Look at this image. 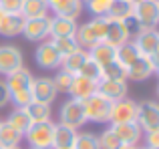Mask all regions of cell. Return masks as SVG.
Returning a JSON list of instances; mask_svg holds the SVG:
<instances>
[{
    "mask_svg": "<svg viewBox=\"0 0 159 149\" xmlns=\"http://www.w3.org/2000/svg\"><path fill=\"white\" fill-rule=\"evenodd\" d=\"M32 73L28 71L26 67H20L16 71H12L10 74H6V85L8 95H10V103L14 107H26L28 103L32 101V93H30V87H32Z\"/></svg>",
    "mask_w": 159,
    "mask_h": 149,
    "instance_id": "obj_1",
    "label": "cell"
},
{
    "mask_svg": "<svg viewBox=\"0 0 159 149\" xmlns=\"http://www.w3.org/2000/svg\"><path fill=\"white\" fill-rule=\"evenodd\" d=\"M105 30H107V16H93L89 22L77 26L75 32V40L81 48L89 51L91 47H95L97 43L105 40Z\"/></svg>",
    "mask_w": 159,
    "mask_h": 149,
    "instance_id": "obj_2",
    "label": "cell"
},
{
    "mask_svg": "<svg viewBox=\"0 0 159 149\" xmlns=\"http://www.w3.org/2000/svg\"><path fill=\"white\" fill-rule=\"evenodd\" d=\"M52 133H54V123L48 119V121L32 123L28 131L22 135V139L32 149H52Z\"/></svg>",
    "mask_w": 159,
    "mask_h": 149,
    "instance_id": "obj_3",
    "label": "cell"
},
{
    "mask_svg": "<svg viewBox=\"0 0 159 149\" xmlns=\"http://www.w3.org/2000/svg\"><path fill=\"white\" fill-rule=\"evenodd\" d=\"M83 103H85L87 123H109V115H111L113 101H109V99L103 97L101 93H93Z\"/></svg>",
    "mask_w": 159,
    "mask_h": 149,
    "instance_id": "obj_4",
    "label": "cell"
},
{
    "mask_svg": "<svg viewBox=\"0 0 159 149\" xmlns=\"http://www.w3.org/2000/svg\"><path fill=\"white\" fill-rule=\"evenodd\" d=\"M137 125L141 131L151 133V131H159V101H141L137 103Z\"/></svg>",
    "mask_w": 159,
    "mask_h": 149,
    "instance_id": "obj_5",
    "label": "cell"
},
{
    "mask_svg": "<svg viewBox=\"0 0 159 149\" xmlns=\"http://www.w3.org/2000/svg\"><path fill=\"white\" fill-rule=\"evenodd\" d=\"M61 123L73 127V129H81L83 125L87 123V115H85V103L81 99H73L70 97L69 101L62 103L61 107Z\"/></svg>",
    "mask_w": 159,
    "mask_h": 149,
    "instance_id": "obj_6",
    "label": "cell"
},
{
    "mask_svg": "<svg viewBox=\"0 0 159 149\" xmlns=\"http://www.w3.org/2000/svg\"><path fill=\"white\" fill-rule=\"evenodd\" d=\"M133 18L141 28H157L159 24V4L157 0H139L133 8Z\"/></svg>",
    "mask_w": 159,
    "mask_h": 149,
    "instance_id": "obj_7",
    "label": "cell"
},
{
    "mask_svg": "<svg viewBox=\"0 0 159 149\" xmlns=\"http://www.w3.org/2000/svg\"><path fill=\"white\" fill-rule=\"evenodd\" d=\"M133 121H137V101H133V99H129V97L113 101L111 115H109V125L133 123Z\"/></svg>",
    "mask_w": 159,
    "mask_h": 149,
    "instance_id": "obj_8",
    "label": "cell"
},
{
    "mask_svg": "<svg viewBox=\"0 0 159 149\" xmlns=\"http://www.w3.org/2000/svg\"><path fill=\"white\" fill-rule=\"evenodd\" d=\"M20 67H24L22 51L14 44H0V74H10Z\"/></svg>",
    "mask_w": 159,
    "mask_h": 149,
    "instance_id": "obj_9",
    "label": "cell"
},
{
    "mask_svg": "<svg viewBox=\"0 0 159 149\" xmlns=\"http://www.w3.org/2000/svg\"><path fill=\"white\" fill-rule=\"evenodd\" d=\"M34 59H36V65L40 69H44V71H58L61 69V61H62L51 40H44V43H40L36 47Z\"/></svg>",
    "mask_w": 159,
    "mask_h": 149,
    "instance_id": "obj_10",
    "label": "cell"
},
{
    "mask_svg": "<svg viewBox=\"0 0 159 149\" xmlns=\"http://www.w3.org/2000/svg\"><path fill=\"white\" fill-rule=\"evenodd\" d=\"M30 93H32V101L52 105L57 95H58V91H57V87H54L51 77H36V79H32Z\"/></svg>",
    "mask_w": 159,
    "mask_h": 149,
    "instance_id": "obj_11",
    "label": "cell"
},
{
    "mask_svg": "<svg viewBox=\"0 0 159 149\" xmlns=\"http://www.w3.org/2000/svg\"><path fill=\"white\" fill-rule=\"evenodd\" d=\"M48 22H51V16L26 18L22 28V36L28 43H43L44 38H48Z\"/></svg>",
    "mask_w": 159,
    "mask_h": 149,
    "instance_id": "obj_12",
    "label": "cell"
},
{
    "mask_svg": "<svg viewBox=\"0 0 159 149\" xmlns=\"http://www.w3.org/2000/svg\"><path fill=\"white\" fill-rule=\"evenodd\" d=\"M153 74H155V63H153V56L141 55L139 59L133 61V63L127 67V79H129V81H135V83L147 81V79L153 77Z\"/></svg>",
    "mask_w": 159,
    "mask_h": 149,
    "instance_id": "obj_13",
    "label": "cell"
},
{
    "mask_svg": "<svg viewBox=\"0 0 159 149\" xmlns=\"http://www.w3.org/2000/svg\"><path fill=\"white\" fill-rule=\"evenodd\" d=\"M131 40L137 44V48H139L141 55L155 56L157 44H159V30H157V28H141Z\"/></svg>",
    "mask_w": 159,
    "mask_h": 149,
    "instance_id": "obj_14",
    "label": "cell"
},
{
    "mask_svg": "<svg viewBox=\"0 0 159 149\" xmlns=\"http://www.w3.org/2000/svg\"><path fill=\"white\" fill-rule=\"evenodd\" d=\"M24 18L20 12H4L0 16V36L4 38H14V36L22 34V28H24Z\"/></svg>",
    "mask_w": 159,
    "mask_h": 149,
    "instance_id": "obj_15",
    "label": "cell"
},
{
    "mask_svg": "<svg viewBox=\"0 0 159 149\" xmlns=\"http://www.w3.org/2000/svg\"><path fill=\"white\" fill-rule=\"evenodd\" d=\"M131 40V32L129 26L125 24V20H113L107 18V30H105V43L111 47H119V44Z\"/></svg>",
    "mask_w": 159,
    "mask_h": 149,
    "instance_id": "obj_16",
    "label": "cell"
},
{
    "mask_svg": "<svg viewBox=\"0 0 159 149\" xmlns=\"http://www.w3.org/2000/svg\"><path fill=\"white\" fill-rule=\"evenodd\" d=\"M77 32V20L65 18V16H51L48 22V38H66V36H75Z\"/></svg>",
    "mask_w": 159,
    "mask_h": 149,
    "instance_id": "obj_17",
    "label": "cell"
},
{
    "mask_svg": "<svg viewBox=\"0 0 159 149\" xmlns=\"http://www.w3.org/2000/svg\"><path fill=\"white\" fill-rule=\"evenodd\" d=\"M47 4L48 10H52V14L73 20H77L83 12V0H47Z\"/></svg>",
    "mask_w": 159,
    "mask_h": 149,
    "instance_id": "obj_18",
    "label": "cell"
},
{
    "mask_svg": "<svg viewBox=\"0 0 159 149\" xmlns=\"http://www.w3.org/2000/svg\"><path fill=\"white\" fill-rule=\"evenodd\" d=\"M111 129L117 133V137L125 143V147H137L139 141L143 139V131L141 127L137 125L135 121L133 123H119V125H111Z\"/></svg>",
    "mask_w": 159,
    "mask_h": 149,
    "instance_id": "obj_19",
    "label": "cell"
},
{
    "mask_svg": "<svg viewBox=\"0 0 159 149\" xmlns=\"http://www.w3.org/2000/svg\"><path fill=\"white\" fill-rule=\"evenodd\" d=\"M97 93L107 97L109 101H119L127 97V81H115V79H99Z\"/></svg>",
    "mask_w": 159,
    "mask_h": 149,
    "instance_id": "obj_20",
    "label": "cell"
},
{
    "mask_svg": "<svg viewBox=\"0 0 159 149\" xmlns=\"http://www.w3.org/2000/svg\"><path fill=\"white\" fill-rule=\"evenodd\" d=\"M79 131L65 123H54V133H52V149H73L77 141Z\"/></svg>",
    "mask_w": 159,
    "mask_h": 149,
    "instance_id": "obj_21",
    "label": "cell"
},
{
    "mask_svg": "<svg viewBox=\"0 0 159 149\" xmlns=\"http://www.w3.org/2000/svg\"><path fill=\"white\" fill-rule=\"evenodd\" d=\"M66 93H69L73 99H81V101H85V99H89L93 93H97V83L91 81V79L81 77V74H75L73 83H70V87H69Z\"/></svg>",
    "mask_w": 159,
    "mask_h": 149,
    "instance_id": "obj_22",
    "label": "cell"
},
{
    "mask_svg": "<svg viewBox=\"0 0 159 149\" xmlns=\"http://www.w3.org/2000/svg\"><path fill=\"white\" fill-rule=\"evenodd\" d=\"M87 55H89L97 65L105 67V65H109V63L115 61V47H111L109 43L103 40V43H97L95 47H91L89 51H87Z\"/></svg>",
    "mask_w": 159,
    "mask_h": 149,
    "instance_id": "obj_23",
    "label": "cell"
},
{
    "mask_svg": "<svg viewBox=\"0 0 159 149\" xmlns=\"http://www.w3.org/2000/svg\"><path fill=\"white\" fill-rule=\"evenodd\" d=\"M139 56H141V52H139V48H137V44L133 43V40H127V43L115 47V61H119L125 69H127L133 61H137Z\"/></svg>",
    "mask_w": 159,
    "mask_h": 149,
    "instance_id": "obj_24",
    "label": "cell"
},
{
    "mask_svg": "<svg viewBox=\"0 0 159 149\" xmlns=\"http://www.w3.org/2000/svg\"><path fill=\"white\" fill-rule=\"evenodd\" d=\"M6 123L12 127V129H16L18 133H26L28 131V127L32 125V121H30V117L26 115V111L22 109V107H14V109L10 111V115L6 117Z\"/></svg>",
    "mask_w": 159,
    "mask_h": 149,
    "instance_id": "obj_25",
    "label": "cell"
},
{
    "mask_svg": "<svg viewBox=\"0 0 159 149\" xmlns=\"http://www.w3.org/2000/svg\"><path fill=\"white\" fill-rule=\"evenodd\" d=\"M87 56H89V55H87L85 48H79V51L70 52L69 56H65V59L61 61V69L66 71V73H70V74H79L81 67L85 65V61H87Z\"/></svg>",
    "mask_w": 159,
    "mask_h": 149,
    "instance_id": "obj_26",
    "label": "cell"
},
{
    "mask_svg": "<svg viewBox=\"0 0 159 149\" xmlns=\"http://www.w3.org/2000/svg\"><path fill=\"white\" fill-rule=\"evenodd\" d=\"M20 14H22L24 18H40V16H48V4H47V0H22Z\"/></svg>",
    "mask_w": 159,
    "mask_h": 149,
    "instance_id": "obj_27",
    "label": "cell"
},
{
    "mask_svg": "<svg viewBox=\"0 0 159 149\" xmlns=\"http://www.w3.org/2000/svg\"><path fill=\"white\" fill-rule=\"evenodd\" d=\"M26 115L30 117L32 123H40V121H48L51 119V105L47 103H39V101H30L24 107Z\"/></svg>",
    "mask_w": 159,
    "mask_h": 149,
    "instance_id": "obj_28",
    "label": "cell"
},
{
    "mask_svg": "<svg viewBox=\"0 0 159 149\" xmlns=\"http://www.w3.org/2000/svg\"><path fill=\"white\" fill-rule=\"evenodd\" d=\"M133 4L125 2V0H113L111 6H109V12H107V18H113V20H127L133 16Z\"/></svg>",
    "mask_w": 159,
    "mask_h": 149,
    "instance_id": "obj_29",
    "label": "cell"
},
{
    "mask_svg": "<svg viewBox=\"0 0 159 149\" xmlns=\"http://www.w3.org/2000/svg\"><path fill=\"white\" fill-rule=\"evenodd\" d=\"M22 141V133H18L16 129H12L6 121L0 123V147H16Z\"/></svg>",
    "mask_w": 159,
    "mask_h": 149,
    "instance_id": "obj_30",
    "label": "cell"
},
{
    "mask_svg": "<svg viewBox=\"0 0 159 149\" xmlns=\"http://www.w3.org/2000/svg\"><path fill=\"white\" fill-rule=\"evenodd\" d=\"M51 43H52V47L57 48V52L61 55V59H65V56H69L70 52H75V51H79V44H77V40H75V36H66V38H51Z\"/></svg>",
    "mask_w": 159,
    "mask_h": 149,
    "instance_id": "obj_31",
    "label": "cell"
},
{
    "mask_svg": "<svg viewBox=\"0 0 159 149\" xmlns=\"http://www.w3.org/2000/svg\"><path fill=\"white\" fill-rule=\"evenodd\" d=\"M99 145H101V149H125V143L117 137V133L111 129V125L99 135Z\"/></svg>",
    "mask_w": 159,
    "mask_h": 149,
    "instance_id": "obj_32",
    "label": "cell"
},
{
    "mask_svg": "<svg viewBox=\"0 0 159 149\" xmlns=\"http://www.w3.org/2000/svg\"><path fill=\"white\" fill-rule=\"evenodd\" d=\"M101 79H115V81H127V69L119 63V61H113L103 67V77Z\"/></svg>",
    "mask_w": 159,
    "mask_h": 149,
    "instance_id": "obj_33",
    "label": "cell"
},
{
    "mask_svg": "<svg viewBox=\"0 0 159 149\" xmlns=\"http://www.w3.org/2000/svg\"><path fill=\"white\" fill-rule=\"evenodd\" d=\"M79 74L85 77V79H91V81H95V83H99V79L103 77V67H101V65H97L91 56H87V61H85V65L81 67Z\"/></svg>",
    "mask_w": 159,
    "mask_h": 149,
    "instance_id": "obj_34",
    "label": "cell"
},
{
    "mask_svg": "<svg viewBox=\"0 0 159 149\" xmlns=\"http://www.w3.org/2000/svg\"><path fill=\"white\" fill-rule=\"evenodd\" d=\"M73 149H101V145H99V135L83 131V133L77 135V141H75Z\"/></svg>",
    "mask_w": 159,
    "mask_h": 149,
    "instance_id": "obj_35",
    "label": "cell"
},
{
    "mask_svg": "<svg viewBox=\"0 0 159 149\" xmlns=\"http://www.w3.org/2000/svg\"><path fill=\"white\" fill-rule=\"evenodd\" d=\"M111 2L113 0H87L83 4V8H87L91 12V16H107Z\"/></svg>",
    "mask_w": 159,
    "mask_h": 149,
    "instance_id": "obj_36",
    "label": "cell"
},
{
    "mask_svg": "<svg viewBox=\"0 0 159 149\" xmlns=\"http://www.w3.org/2000/svg\"><path fill=\"white\" fill-rule=\"evenodd\" d=\"M73 77H75V74H70V73L62 71V69H58L57 74L52 77V83H54V87H57L58 93H66V91H69L70 83H73Z\"/></svg>",
    "mask_w": 159,
    "mask_h": 149,
    "instance_id": "obj_37",
    "label": "cell"
},
{
    "mask_svg": "<svg viewBox=\"0 0 159 149\" xmlns=\"http://www.w3.org/2000/svg\"><path fill=\"white\" fill-rule=\"evenodd\" d=\"M0 8L2 12H20L22 0H0Z\"/></svg>",
    "mask_w": 159,
    "mask_h": 149,
    "instance_id": "obj_38",
    "label": "cell"
},
{
    "mask_svg": "<svg viewBox=\"0 0 159 149\" xmlns=\"http://www.w3.org/2000/svg\"><path fill=\"white\" fill-rule=\"evenodd\" d=\"M145 147L149 149H155L159 147V131H151V133H145Z\"/></svg>",
    "mask_w": 159,
    "mask_h": 149,
    "instance_id": "obj_39",
    "label": "cell"
},
{
    "mask_svg": "<svg viewBox=\"0 0 159 149\" xmlns=\"http://www.w3.org/2000/svg\"><path fill=\"white\" fill-rule=\"evenodd\" d=\"M8 103H10V95H8V89L4 85V81H0V109L6 107Z\"/></svg>",
    "mask_w": 159,
    "mask_h": 149,
    "instance_id": "obj_40",
    "label": "cell"
},
{
    "mask_svg": "<svg viewBox=\"0 0 159 149\" xmlns=\"http://www.w3.org/2000/svg\"><path fill=\"white\" fill-rule=\"evenodd\" d=\"M153 63H155V73L159 74V56H153Z\"/></svg>",
    "mask_w": 159,
    "mask_h": 149,
    "instance_id": "obj_41",
    "label": "cell"
},
{
    "mask_svg": "<svg viewBox=\"0 0 159 149\" xmlns=\"http://www.w3.org/2000/svg\"><path fill=\"white\" fill-rule=\"evenodd\" d=\"M155 95H157V99H159V83H157V87H155Z\"/></svg>",
    "mask_w": 159,
    "mask_h": 149,
    "instance_id": "obj_42",
    "label": "cell"
},
{
    "mask_svg": "<svg viewBox=\"0 0 159 149\" xmlns=\"http://www.w3.org/2000/svg\"><path fill=\"white\" fill-rule=\"evenodd\" d=\"M6 149H20V145H16V147H6Z\"/></svg>",
    "mask_w": 159,
    "mask_h": 149,
    "instance_id": "obj_43",
    "label": "cell"
},
{
    "mask_svg": "<svg viewBox=\"0 0 159 149\" xmlns=\"http://www.w3.org/2000/svg\"><path fill=\"white\" fill-rule=\"evenodd\" d=\"M155 56H159V44H157V52H155Z\"/></svg>",
    "mask_w": 159,
    "mask_h": 149,
    "instance_id": "obj_44",
    "label": "cell"
},
{
    "mask_svg": "<svg viewBox=\"0 0 159 149\" xmlns=\"http://www.w3.org/2000/svg\"><path fill=\"white\" fill-rule=\"evenodd\" d=\"M135 149H147V147H145V145H143V147H139V145H137V147H135Z\"/></svg>",
    "mask_w": 159,
    "mask_h": 149,
    "instance_id": "obj_45",
    "label": "cell"
},
{
    "mask_svg": "<svg viewBox=\"0 0 159 149\" xmlns=\"http://www.w3.org/2000/svg\"><path fill=\"white\" fill-rule=\"evenodd\" d=\"M2 14H4V12H2V8H0V16H2Z\"/></svg>",
    "mask_w": 159,
    "mask_h": 149,
    "instance_id": "obj_46",
    "label": "cell"
},
{
    "mask_svg": "<svg viewBox=\"0 0 159 149\" xmlns=\"http://www.w3.org/2000/svg\"><path fill=\"white\" fill-rule=\"evenodd\" d=\"M125 149H135V147H125Z\"/></svg>",
    "mask_w": 159,
    "mask_h": 149,
    "instance_id": "obj_47",
    "label": "cell"
},
{
    "mask_svg": "<svg viewBox=\"0 0 159 149\" xmlns=\"http://www.w3.org/2000/svg\"><path fill=\"white\" fill-rule=\"evenodd\" d=\"M85 2H87V0H83V4H85Z\"/></svg>",
    "mask_w": 159,
    "mask_h": 149,
    "instance_id": "obj_48",
    "label": "cell"
},
{
    "mask_svg": "<svg viewBox=\"0 0 159 149\" xmlns=\"http://www.w3.org/2000/svg\"><path fill=\"white\" fill-rule=\"evenodd\" d=\"M147 149H149V147H147ZM155 149H159V147H155Z\"/></svg>",
    "mask_w": 159,
    "mask_h": 149,
    "instance_id": "obj_49",
    "label": "cell"
},
{
    "mask_svg": "<svg viewBox=\"0 0 159 149\" xmlns=\"http://www.w3.org/2000/svg\"><path fill=\"white\" fill-rule=\"evenodd\" d=\"M0 149H4V147H0Z\"/></svg>",
    "mask_w": 159,
    "mask_h": 149,
    "instance_id": "obj_50",
    "label": "cell"
},
{
    "mask_svg": "<svg viewBox=\"0 0 159 149\" xmlns=\"http://www.w3.org/2000/svg\"><path fill=\"white\" fill-rule=\"evenodd\" d=\"M157 4H159V0H157Z\"/></svg>",
    "mask_w": 159,
    "mask_h": 149,
    "instance_id": "obj_51",
    "label": "cell"
},
{
    "mask_svg": "<svg viewBox=\"0 0 159 149\" xmlns=\"http://www.w3.org/2000/svg\"><path fill=\"white\" fill-rule=\"evenodd\" d=\"M28 149H32V147H28Z\"/></svg>",
    "mask_w": 159,
    "mask_h": 149,
    "instance_id": "obj_52",
    "label": "cell"
},
{
    "mask_svg": "<svg viewBox=\"0 0 159 149\" xmlns=\"http://www.w3.org/2000/svg\"><path fill=\"white\" fill-rule=\"evenodd\" d=\"M0 123H2V121H0Z\"/></svg>",
    "mask_w": 159,
    "mask_h": 149,
    "instance_id": "obj_53",
    "label": "cell"
}]
</instances>
